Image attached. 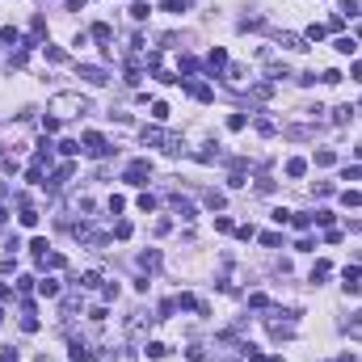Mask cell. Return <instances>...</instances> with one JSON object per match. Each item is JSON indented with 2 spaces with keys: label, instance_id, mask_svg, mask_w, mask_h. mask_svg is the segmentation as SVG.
Returning <instances> with one entry per match:
<instances>
[{
  "label": "cell",
  "instance_id": "obj_1",
  "mask_svg": "<svg viewBox=\"0 0 362 362\" xmlns=\"http://www.w3.org/2000/svg\"><path fill=\"white\" fill-rule=\"evenodd\" d=\"M349 333H354V337H362V312H358L354 320H349Z\"/></svg>",
  "mask_w": 362,
  "mask_h": 362
}]
</instances>
